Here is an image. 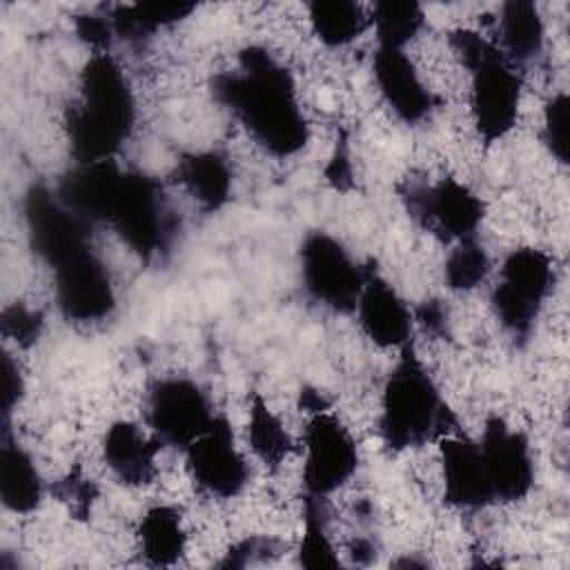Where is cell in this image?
Returning <instances> with one entry per match:
<instances>
[{
    "instance_id": "26",
    "label": "cell",
    "mask_w": 570,
    "mask_h": 570,
    "mask_svg": "<svg viewBox=\"0 0 570 570\" xmlns=\"http://www.w3.org/2000/svg\"><path fill=\"white\" fill-rule=\"evenodd\" d=\"M370 20L374 24L379 47L405 49V45L412 42L423 29L425 16L419 2L381 0L374 4Z\"/></svg>"
},
{
    "instance_id": "6",
    "label": "cell",
    "mask_w": 570,
    "mask_h": 570,
    "mask_svg": "<svg viewBox=\"0 0 570 570\" xmlns=\"http://www.w3.org/2000/svg\"><path fill=\"white\" fill-rule=\"evenodd\" d=\"M552 281V258L543 249L519 247L503 258L499 281L492 289V309L514 341L530 338Z\"/></svg>"
},
{
    "instance_id": "11",
    "label": "cell",
    "mask_w": 570,
    "mask_h": 570,
    "mask_svg": "<svg viewBox=\"0 0 570 570\" xmlns=\"http://www.w3.org/2000/svg\"><path fill=\"white\" fill-rule=\"evenodd\" d=\"M214 416L205 390L187 376H165L149 387L147 421L165 445L185 450L212 425Z\"/></svg>"
},
{
    "instance_id": "25",
    "label": "cell",
    "mask_w": 570,
    "mask_h": 570,
    "mask_svg": "<svg viewBox=\"0 0 570 570\" xmlns=\"http://www.w3.org/2000/svg\"><path fill=\"white\" fill-rule=\"evenodd\" d=\"M247 439L256 459L267 468H278L294 448L289 432L258 392L249 396Z\"/></svg>"
},
{
    "instance_id": "18",
    "label": "cell",
    "mask_w": 570,
    "mask_h": 570,
    "mask_svg": "<svg viewBox=\"0 0 570 570\" xmlns=\"http://www.w3.org/2000/svg\"><path fill=\"white\" fill-rule=\"evenodd\" d=\"M160 441L142 434L131 421H116L102 439V459L125 485H147L156 479V454Z\"/></svg>"
},
{
    "instance_id": "19",
    "label": "cell",
    "mask_w": 570,
    "mask_h": 570,
    "mask_svg": "<svg viewBox=\"0 0 570 570\" xmlns=\"http://www.w3.org/2000/svg\"><path fill=\"white\" fill-rule=\"evenodd\" d=\"M42 476L31 454L2 425L0 439V499L9 512L29 514L42 503Z\"/></svg>"
},
{
    "instance_id": "24",
    "label": "cell",
    "mask_w": 570,
    "mask_h": 570,
    "mask_svg": "<svg viewBox=\"0 0 570 570\" xmlns=\"http://www.w3.org/2000/svg\"><path fill=\"white\" fill-rule=\"evenodd\" d=\"M307 16L314 36L325 47L350 45L365 31L370 20L363 7L352 0H314L307 4Z\"/></svg>"
},
{
    "instance_id": "10",
    "label": "cell",
    "mask_w": 570,
    "mask_h": 570,
    "mask_svg": "<svg viewBox=\"0 0 570 570\" xmlns=\"http://www.w3.org/2000/svg\"><path fill=\"white\" fill-rule=\"evenodd\" d=\"M24 225L33 254L51 269L89 245V220L62 203L45 185H33L24 194Z\"/></svg>"
},
{
    "instance_id": "38",
    "label": "cell",
    "mask_w": 570,
    "mask_h": 570,
    "mask_svg": "<svg viewBox=\"0 0 570 570\" xmlns=\"http://www.w3.org/2000/svg\"><path fill=\"white\" fill-rule=\"evenodd\" d=\"M394 566H399V568H423V566H425V561H419V559H410V557H405V559L396 561Z\"/></svg>"
},
{
    "instance_id": "16",
    "label": "cell",
    "mask_w": 570,
    "mask_h": 570,
    "mask_svg": "<svg viewBox=\"0 0 570 570\" xmlns=\"http://www.w3.org/2000/svg\"><path fill=\"white\" fill-rule=\"evenodd\" d=\"M439 454L445 503L459 510H479L494 501L476 441L450 432L439 439Z\"/></svg>"
},
{
    "instance_id": "2",
    "label": "cell",
    "mask_w": 570,
    "mask_h": 570,
    "mask_svg": "<svg viewBox=\"0 0 570 570\" xmlns=\"http://www.w3.org/2000/svg\"><path fill=\"white\" fill-rule=\"evenodd\" d=\"M80 100L69 109L67 138L76 163L111 160L131 136L136 100L111 53H94L78 80Z\"/></svg>"
},
{
    "instance_id": "33",
    "label": "cell",
    "mask_w": 570,
    "mask_h": 570,
    "mask_svg": "<svg viewBox=\"0 0 570 570\" xmlns=\"http://www.w3.org/2000/svg\"><path fill=\"white\" fill-rule=\"evenodd\" d=\"M73 29L78 33V38L94 49V53H107L111 38H114V27L111 20L107 16L100 13H82L76 16L73 20Z\"/></svg>"
},
{
    "instance_id": "37",
    "label": "cell",
    "mask_w": 570,
    "mask_h": 570,
    "mask_svg": "<svg viewBox=\"0 0 570 570\" xmlns=\"http://www.w3.org/2000/svg\"><path fill=\"white\" fill-rule=\"evenodd\" d=\"M301 407L307 410L309 414H312V412H318V410H327L325 399H323L316 390H303V392H301Z\"/></svg>"
},
{
    "instance_id": "9",
    "label": "cell",
    "mask_w": 570,
    "mask_h": 570,
    "mask_svg": "<svg viewBox=\"0 0 570 570\" xmlns=\"http://www.w3.org/2000/svg\"><path fill=\"white\" fill-rule=\"evenodd\" d=\"M410 216L445 243L476 238L485 216V203L465 183L441 178L432 185H414L403 191Z\"/></svg>"
},
{
    "instance_id": "8",
    "label": "cell",
    "mask_w": 570,
    "mask_h": 570,
    "mask_svg": "<svg viewBox=\"0 0 570 570\" xmlns=\"http://www.w3.org/2000/svg\"><path fill=\"white\" fill-rule=\"evenodd\" d=\"M305 497L325 499L358 468V448L345 423L330 410L312 412L303 434Z\"/></svg>"
},
{
    "instance_id": "23",
    "label": "cell",
    "mask_w": 570,
    "mask_h": 570,
    "mask_svg": "<svg viewBox=\"0 0 570 570\" xmlns=\"http://www.w3.org/2000/svg\"><path fill=\"white\" fill-rule=\"evenodd\" d=\"M196 4L191 2H136L111 9L109 20L114 33L127 40H142L163 27L185 20Z\"/></svg>"
},
{
    "instance_id": "28",
    "label": "cell",
    "mask_w": 570,
    "mask_h": 570,
    "mask_svg": "<svg viewBox=\"0 0 570 570\" xmlns=\"http://www.w3.org/2000/svg\"><path fill=\"white\" fill-rule=\"evenodd\" d=\"M490 272V256L476 238L454 243L445 258V283L454 292H470L485 281Z\"/></svg>"
},
{
    "instance_id": "22",
    "label": "cell",
    "mask_w": 570,
    "mask_h": 570,
    "mask_svg": "<svg viewBox=\"0 0 570 570\" xmlns=\"http://www.w3.org/2000/svg\"><path fill=\"white\" fill-rule=\"evenodd\" d=\"M501 51L514 65H525L543 51V18L530 0H508L499 11Z\"/></svg>"
},
{
    "instance_id": "36",
    "label": "cell",
    "mask_w": 570,
    "mask_h": 570,
    "mask_svg": "<svg viewBox=\"0 0 570 570\" xmlns=\"http://www.w3.org/2000/svg\"><path fill=\"white\" fill-rule=\"evenodd\" d=\"M416 321L430 332L432 336H443L448 332V312L441 301H425L416 309Z\"/></svg>"
},
{
    "instance_id": "3",
    "label": "cell",
    "mask_w": 570,
    "mask_h": 570,
    "mask_svg": "<svg viewBox=\"0 0 570 570\" xmlns=\"http://www.w3.org/2000/svg\"><path fill=\"white\" fill-rule=\"evenodd\" d=\"M454 428L456 419L416 350L412 343L403 345L381 394L379 434L383 443L394 452H403L441 439Z\"/></svg>"
},
{
    "instance_id": "30",
    "label": "cell",
    "mask_w": 570,
    "mask_h": 570,
    "mask_svg": "<svg viewBox=\"0 0 570 570\" xmlns=\"http://www.w3.org/2000/svg\"><path fill=\"white\" fill-rule=\"evenodd\" d=\"M45 327V318L40 312L27 307L24 303H11L0 314L2 336L13 341L18 347H31Z\"/></svg>"
},
{
    "instance_id": "17",
    "label": "cell",
    "mask_w": 570,
    "mask_h": 570,
    "mask_svg": "<svg viewBox=\"0 0 570 570\" xmlns=\"http://www.w3.org/2000/svg\"><path fill=\"white\" fill-rule=\"evenodd\" d=\"M372 73L381 98L394 116L407 125L425 120L436 107V98L423 85L414 62L403 49L376 47L372 58Z\"/></svg>"
},
{
    "instance_id": "29",
    "label": "cell",
    "mask_w": 570,
    "mask_h": 570,
    "mask_svg": "<svg viewBox=\"0 0 570 570\" xmlns=\"http://www.w3.org/2000/svg\"><path fill=\"white\" fill-rule=\"evenodd\" d=\"M568 109L570 100L566 91L554 94L543 109V127H541V138L548 147V151L566 165L570 158V142H568Z\"/></svg>"
},
{
    "instance_id": "13",
    "label": "cell",
    "mask_w": 570,
    "mask_h": 570,
    "mask_svg": "<svg viewBox=\"0 0 570 570\" xmlns=\"http://www.w3.org/2000/svg\"><path fill=\"white\" fill-rule=\"evenodd\" d=\"M56 303L73 323H96L116 307V292L107 265L87 247L53 267Z\"/></svg>"
},
{
    "instance_id": "7",
    "label": "cell",
    "mask_w": 570,
    "mask_h": 570,
    "mask_svg": "<svg viewBox=\"0 0 570 570\" xmlns=\"http://www.w3.org/2000/svg\"><path fill=\"white\" fill-rule=\"evenodd\" d=\"M298 265L303 289L314 303L336 314L356 309L367 267H361L341 240L321 229L309 232L301 243Z\"/></svg>"
},
{
    "instance_id": "4",
    "label": "cell",
    "mask_w": 570,
    "mask_h": 570,
    "mask_svg": "<svg viewBox=\"0 0 570 570\" xmlns=\"http://www.w3.org/2000/svg\"><path fill=\"white\" fill-rule=\"evenodd\" d=\"M448 42L470 73V111L483 145L503 140L517 125L523 78L503 51L472 29H454Z\"/></svg>"
},
{
    "instance_id": "35",
    "label": "cell",
    "mask_w": 570,
    "mask_h": 570,
    "mask_svg": "<svg viewBox=\"0 0 570 570\" xmlns=\"http://www.w3.org/2000/svg\"><path fill=\"white\" fill-rule=\"evenodd\" d=\"M325 178L338 191H347L352 187V156L345 138L336 140L334 154L330 156V163L325 167Z\"/></svg>"
},
{
    "instance_id": "20",
    "label": "cell",
    "mask_w": 570,
    "mask_h": 570,
    "mask_svg": "<svg viewBox=\"0 0 570 570\" xmlns=\"http://www.w3.org/2000/svg\"><path fill=\"white\" fill-rule=\"evenodd\" d=\"M176 180L205 212H218L232 196V167L220 151H189L176 163Z\"/></svg>"
},
{
    "instance_id": "31",
    "label": "cell",
    "mask_w": 570,
    "mask_h": 570,
    "mask_svg": "<svg viewBox=\"0 0 570 570\" xmlns=\"http://www.w3.org/2000/svg\"><path fill=\"white\" fill-rule=\"evenodd\" d=\"M0 372H2L0 414H2V425H9V419H11L13 410L20 405V401L24 396V379H22V372H20L18 363L9 354H2Z\"/></svg>"
},
{
    "instance_id": "21",
    "label": "cell",
    "mask_w": 570,
    "mask_h": 570,
    "mask_svg": "<svg viewBox=\"0 0 570 570\" xmlns=\"http://www.w3.org/2000/svg\"><path fill=\"white\" fill-rule=\"evenodd\" d=\"M136 539L140 557L151 568H167L183 559L187 530L174 505H151L138 521Z\"/></svg>"
},
{
    "instance_id": "5",
    "label": "cell",
    "mask_w": 570,
    "mask_h": 570,
    "mask_svg": "<svg viewBox=\"0 0 570 570\" xmlns=\"http://www.w3.org/2000/svg\"><path fill=\"white\" fill-rule=\"evenodd\" d=\"M105 223L142 261L163 254L176 234V220L167 209L163 187L156 178L136 169L120 171Z\"/></svg>"
},
{
    "instance_id": "12",
    "label": "cell",
    "mask_w": 570,
    "mask_h": 570,
    "mask_svg": "<svg viewBox=\"0 0 570 570\" xmlns=\"http://www.w3.org/2000/svg\"><path fill=\"white\" fill-rule=\"evenodd\" d=\"M476 443L494 501L525 499L534 485V459L525 434L510 428L501 416H490Z\"/></svg>"
},
{
    "instance_id": "32",
    "label": "cell",
    "mask_w": 570,
    "mask_h": 570,
    "mask_svg": "<svg viewBox=\"0 0 570 570\" xmlns=\"http://www.w3.org/2000/svg\"><path fill=\"white\" fill-rule=\"evenodd\" d=\"M58 494H60L62 501L69 503L71 514L85 519L91 512V503L96 499V485H94L91 479L82 476L80 470H73L67 479L60 481Z\"/></svg>"
},
{
    "instance_id": "27",
    "label": "cell",
    "mask_w": 570,
    "mask_h": 570,
    "mask_svg": "<svg viewBox=\"0 0 570 570\" xmlns=\"http://www.w3.org/2000/svg\"><path fill=\"white\" fill-rule=\"evenodd\" d=\"M325 499L305 497V517H303V537L298 546V563L303 568H341L338 552L332 546L327 534Z\"/></svg>"
},
{
    "instance_id": "14",
    "label": "cell",
    "mask_w": 570,
    "mask_h": 570,
    "mask_svg": "<svg viewBox=\"0 0 570 570\" xmlns=\"http://www.w3.org/2000/svg\"><path fill=\"white\" fill-rule=\"evenodd\" d=\"M185 459L194 483L212 497L232 499L247 485L249 470L225 416H214L212 425L185 448Z\"/></svg>"
},
{
    "instance_id": "1",
    "label": "cell",
    "mask_w": 570,
    "mask_h": 570,
    "mask_svg": "<svg viewBox=\"0 0 570 570\" xmlns=\"http://www.w3.org/2000/svg\"><path fill=\"white\" fill-rule=\"evenodd\" d=\"M214 98L229 109L267 154L287 158L309 140L292 73L263 47H245L238 69L212 80Z\"/></svg>"
},
{
    "instance_id": "34",
    "label": "cell",
    "mask_w": 570,
    "mask_h": 570,
    "mask_svg": "<svg viewBox=\"0 0 570 570\" xmlns=\"http://www.w3.org/2000/svg\"><path fill=\"white\" fill-rule=\"evenodd\" d=\"M274 546H276V541L265 539V537L245 539L225 552V559L220 561V566L223 568H245L258 559H267L269 552H278Z\"/></svg>"
},
{
    "instance_id": "15",
    "label": "cell",
    "mask_w": 570,
    "mask_h": 570,
    "mask_svg": "<svg viewBox=\"0 0 570 570\" xmlns=\"http://www.w3.org/2000/svg\"><path fill=\"white\" fill-rule=\"evenodd\" d=\"M356 318L363 334L383 350H401L410 343L414 314L399 292L372 267L365 269L363 289L356 301Z\"/></svg>"
}]
</instances>
